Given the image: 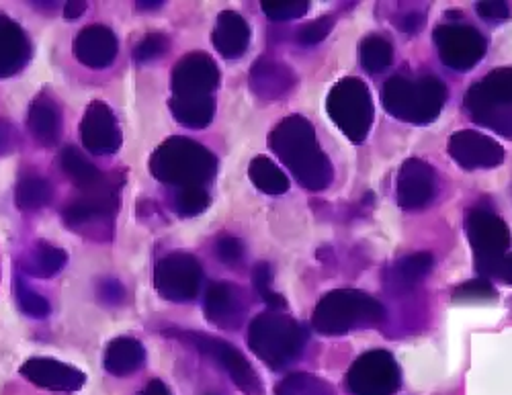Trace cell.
I'll use <instances>...</instances> for the list:
<instances>
[{
  "instance_id": "cell-29",
  "label": "cell",
  "mask_w": 512,
  "mask_h": 395,
  "mask_svg": "<svg viewBox=\"0 0 512 395\" xmlns=\"http://www.w3.org/2000/svg\"><path fill=\"white\" fill-rule=\"evenodd\" d=\"M60 164L66 172V177L80 189V191H89L93 187H97L105 174L99 172V168L87 160V156H84L80 150L68 146L62 150L60 154Z\"/></svg>"
},
{
  "instance_id": "cell-12",
  "label": "cell",
  "mask_w": 512,
  "mask_h": 395,
  "mask_svg": "<svg viewBox=\"0 0 512 395\" xmlns=\"http://www.w3.org/2000/svg\"><path fill=\"white\" fill-rule=\"evenodd\" d=\"M400 385V367L386 350H369L347 373V387L353 395H394Z\"/></svg>"
},
{
  "instance_id": "cell-41",
  "label": "cell",
  "mask_w": 512,
  "mask_h": 395,
  "mask_svg": "<svg viewBox=\"0 0 512 395\" xmlns=\"http://www.w3.org/2000/svg\"><path fill=\"white\" fill-rule=\"evenodd\" d=\"M216 256L228 267L238 265L244 256V244L234 236H224L216 242Z\"/></svg>"
},
{
  "instance_id": "cell-4",
  "label": "cell",
  "mask_w": 512,
  "mask_h": 395,
  "mask_svg": "<svg viewBox=\"0 0 512 395\" xmlns=\"http://www.w3.org/2000/svg\"><path fill=\"white\" fill-rule=\"evenodd\" d=\"M246 340L256 357L279 371L302 357L308 334L293 318L279 312H265L250 322Z\"/></svg>"
},
{
  "instance_id": "cell-34",
  "label": "cell",
  "mask_w": 512,
  "mask_h": 395,
  "mask_svg": "<svg viewBox=\"0 0 512 395\" xmlns=\"http://www.w3.org/2000/svg\"><path fill=\"white\" fill-rule=\"evenodd\" d=\"M252 281H254V289L256 293L261 295V299L267 303V307L271 312H281L287 307V301L283 295H279L277 291H273V273L271 267L261 262V265H256L254 273H252Z\"/></svg>"
},
{
  "instance_id": "cell-31",
  "label": "cell",
  "mask_w": 512,
  "mask_h": 395,
  "mask_svg": "<svg viewBox=\"0 0 512 395\" xmlns=\"http://www.w3.org/2000/svg\"><path fill=\"white\" fill-rule=\"evenodd\" d=\"M17 207L23 211H37L52 201V187L44 177L37 174H25L17 183L15 191Z\"/></svg>"
},
{
  "instance_id": "cell-16",
  "label": "cell",
  "mask_w": 512,
  "mask_h": 395,
  "mask_svg": "<svg viewBox=\"0 0 512 395\" xmlns=\"http://www.w3.org/2000/svg\"><path fill=\"white\" fill-rule=\"evenodd\" d=\"M205 318L222 330H238L248 314V297L234 283L220 281L209 285L205 293Z\"/></svg>"
},
{
  "instance_id": "cell-35",
  "label": "cell",
  "mask_w": 512,
  "mask_h": 395,
  "mask_svg": "<svg viewBox=\"0 0 512 395\" xmlns=\"http://www.w3.org/2000/svg\"><path fill=\"white\" fill-rule=\"evenodd\" d=\"M209 205V195L203 187H187L181 189L175 197V211L181 217H195L203 213Z\"/></svg>"
},
{
  "instance_id": "cell-6",
  "label": "cell",
  "mask_w": 512,
  "mask_h": 395,
  "mask_svg": "<svg viewBox=\"0 0 512 395\" xmlns=\"http://www.w3.org/2000/svg\"><path fill=\"white\" fill-rule=\"evenodd\" d=\"M121 187L123 177L105 174L97 187L82 191L78 199L66 205L62 213L64 224L82 236L95 238V234H101L103 240V234L113 232V215L121 205Z\"/></svg>"
},
{
  "instance_id": "cell-22",
  "label": "cell",
  "mask_w": 512,
  "mask_h": 395,
  "mask_svg": "<svg viewBox=\"0 0 512 395\" xmlns=\"http://www.w3.org/2000/svg\"><path fill=\"white\" fill-rule=\"evenodd\" d=\"M211 41L218 54L228 60H238L246 54L250 46V27L242 15L234 11H224L218 15Z\"/></svg>"
},
{
  "instance_id": "cell-21",
  "label": "cell",
  "mask_w": 512,
  "mask_h": 395,
  "mask_svg": "<svg viewBox=\"0 0 512 395\" xmlns=\"http://www.w3.org/2000/svg\"><path fill=\"white\" fill-rule=\"evenodd\" d=\"M117 37L105 25H91L82 29L74 39V56L80 64L103 70L113 64L117 56Z\"/></svg>"
},
{
  "instance_id": "cell-42",
  "label": "cell",
  "mask_w": 512,
  "mask_h": 395,
  "mask_svg": "<svg viewBox=\"0 0 512 395\" xmlns=\"http://www.w3.org/2000/svg\"><path fill=\"white\" fill-rule=\"evenodd\" d=\"M17 144H19V138H17L15 127L7 119H0V156L15 152Z\"/></svg>"
},
{
  "instance_id": "cell-27",
  "label": "cell",
  "mask_w": 512,
  "mask_h": 395,
  "mask_svg": "<svg viewBox=\"0 0 512 395\" xmlns=\"http://www.w3.org/2000/svg\"><path fill=\"white\" fill-rule=\"evenodd\" d=\"M173 117L189 127V129H203L211 123L213 113H216V103L211 97H179L173 95L168 101Z\"/></svg>"
},
{
  "instance_id": "cell-38",
  "label": "cell",
  "mask_w": 512,
  "mask_h": 395,
  "mask_svg": "<svg viewBox=\"0 0 512 395\" xmlns=\"http://www.w3.org/2000/svg\"><path fill=\"white\" fill-rule=\"evenodd\" d=\"M453 299L455 303H484V301H494L496 291L488 281H469L455 289Z\"/></svg>"
},
{
  "instance_id": "cell-39",
  "label": "cell",
  "mask_w": 512,
  "mask_h": 395,
  "mask_svg": "<svg viewBox=\"0 0 512 395\" xmlns=\"http://www.w3.org/2000/svg\"><path fill=\"white\" fill-rule=\"evenodd\" d=\"M310 3L306 0H287V3H263V13L271 21H291L308 13Z\"/></svg>"
},
{
  "instance_id": "cell-23",
  "label": "cell",
  "mask_w": 512,
  "mask_h": 395,
  "mask_svg": "<svg viewBox=\"0 0 512 395\" xmlns=\"http://www.w3.org/2000/svg\"><path fill=\"white\" fill-rule=\"evenodd\" d=\"M31 58V43L25 31L0 15V78H9L25 68Z\"/></svg>"
},
{
  "instance_id": "cell-20",
  "label": "cell",
  "mask_w": 512,
  "mask_h": 395,
  "mask_svg": "<svg viewBox=\"0 0 512 395\" xmlns=\"http://www.w3.org/2000/svg\"><path fill=\"white\" fill-rule=\"evenodd\" d=\"M248 82L250 91L259 99L277 101L293 91V86L297 84V76L287 64L263 56L250 68Z\"/></svg>"
},
{
  "instance_id": "cell-2",
  "label": "cell",
  "mask_w": 512,
  "mask_h": 395,
  "mask_svg": "<svg viewBox=\"0 0 512 395\" xmlns=\"http://www.w3.org/2000/svg\"><path fill=\"white\" fill-rule=\"evenodd\" d=\"M156 181L170 187H203L218 172V158L189 138H170L150 158Z\"/></svg>"
},
{
  "instance_id": "cell-18",
  "label": "cell",
  "mask_w": 512,
  "mask_h": 395,
  "mask_svg": "<svg viewBox=\"0 0 512 395\" xmlns=\"http://www.w3.org/2000/svg\"><path fill=\"white\" fill-rule=\"evenodd\" d=\"M435 193L437 179L433 168L416 158L404 162L396 185L398 203L406 209H420L435 199Z\"/></svg>"
},
{
  "instance_id": "cell-17",
  "label": "cell",
  "mask_w": 512,
  "mask_h": 395,
  "mask_svg": "<svg viewBox=\"0 0 512 395\" xmlns=\"http://www.w3.org/2000/svg\"><path fill=\"white\" fill-rule=\"evenodd\" d=\"M449 154L467 170L494 168L504 160L502 146L478 131H457L449 142Z\"/></svg>"
},
{
  "instance_id": "cell-36",
  "label": "cell",
  "mask_w": 512,
  "mask_h": 395,
  "mask_svg": "<svg viewBox=\"0 0 512 395\" xmlns=\"http://www.w3.org/2000/svg\"><path fill=\"white\" fill-rule=\"evenodd\" d=\"M15 293H17V303L21 307V312L27 314L29 318H46L50 314V303L44 299V295L35 293L25 285V281L15 283Z\"/></svg>"
},
{
  "instance_id": "cell-46",
  "label": "cell",
  "mask_w": 512,
  "mask_h": 395,
  "mask_svg": "<svg viewBox=\"0 0 512 395\" xmlns=\"http://www.w3.org/2000/svg\"><path fill=\"white\" fill-rule=\"evenodd\" d=\"M140 395H173V393H170L166 383H162L160 379H152L148 381V385L142 389Z\"/></svg>"
},
{
  "instance_id": "cell-14",
  "label": "cell",
  "mask_w": 512,
  "mask_h": 395,
  "mask_svg": "<svg viewBox=\"0 0 512 395\" xmlns=\"http://www.w3.org/2000/svg\"><path fill=\"white\" fill-rule=\"evenodd\" d=\"M220 86V68L203 52H193L179 60L173 70V95L211 97Z\"/></svg>"
},
{
  "instance_id": "cell-8",
  "label": "cell",
  "mask_w": 512,
  "mask_h": 395,
  "mask_svg": "<svg viewBox=\"0 0 512 395\" xmlns=\"http://www.w3.org/2000/svg\"><path fill=\"white\" fill-rule=\"evenodd\" d=\"M326 111L343 134L361 144L373 123V101L367 86L359 78H343L332 86Z\"/></svg>"
},
{
  "instance_id": "cell-9",
  "label": "cell",
  "mask_w": 512,
  "mask_h": 395,
  "mask_svg": "<svg viewBox=\"0 0 512 395\" xmlns=\"http://www.w3.org/2000/svg\"><path fill=\"white\" fill-rule=\"evenodd\" d=\"M170 336H175L183 342L193 344L201 355L209 357L211 361H216L236 383V387L246 393V395H263V383L259 373L254 371V367L248 363V359L240 353L236 346L222 338H213L205 336L201 332H166Z\"/></svg>"
},
{
  "instance_id": "cell-37",
  "label": "cell",
  "mask_w": 512,
  "mask_h": 395,
  "mask_svg": "<svg viewBox=\"0 0 512 395\" xmlns=\"http://www.w3.org/2000/svg\"><path fill=\"white\" fill-rule=\"evenodd\" d=\"M168 50H170V39L164 33H150L134 48V62L136 64L154 62L162 58Z\"/></svg>"
},
{
  "instance_id": "cell-13",
  "label": "cell",
  "mask_w": 512,
  "mask_h": 395,
  "mask_svg": "<svg viewBox=\"0 0 512 395\" xmlns=\"http://www.w3.org/2000/svg\"><path fill=\"white\" fill-rule=\"evenodd\" d=\"M435 43L445 66L467 72L486 54L484 35L469 25H441L435 29Z\"/></svg>"
},
{
  "instance_id": "cell-15",
  "label": "cell",
  "mask_w": 512,
  "mask_h": 395,
  "mask_svg": "<svg viewBox=\"0 0 512 395\" xmlns=\"http://www.w3.org/2000/svg\"><path fill=\"white\" fill-rule=\"evenodd\" d=\"M80 140L87 152L97 156L115 154L121 148V129L109 105L93 101L80 121Z\"/></svg>"
},
{
  "instance_id": "cell-25",
  "label": "cell",
  "mask_w": 512,
  "mask_h": 395,
  "mask_svg": "<svg viewBox=\"0 0 512 395\" xmlns=\"http://www.w3.org/2000/svg\"><path fill=\"white\" fill-rule=\"evenodd\" d=\"M146 363V350L144 344L136 338L121 336L109 342L105 350L103 365L115 377H127L140 371Z\"/></svg>"
},
{
  "instance_id": "cell-43",
  "label": "cell",
  "mask_w": 512,
  "mask_h": 395,
  "mask_svg": "<svg viewBox=\"0 0 512 395\" xmlns=\"http://www.w3.org/2000/svg\"><path fill=\"white\" fill-rule=\"evenodd\" d=\"M476 11L488 21H504L510 17V9L506 3H478Z\"/></svg>"
},
{
  "instance_id": "cell-1",
  "label": "cell",
  "mask_w": 512,
  "mask_h": 395,
  "mask_svg": "<svg viewBox=\"0 0 512 395\" xmlns=\"http://www.w3.org/2000/svg\"><path fill=\"white\" fill-rule=\"evenodd\" d=\"M269 144L300 185L312 191H322L330 185L332 166L322 152L316 131L308 119L300 115L283 119L271 131Z\"/></svg>"
},
{
  "instance_id": "cell-19",
  "label": "cell",
  "mask_w": 512,
  "mask_h": 395,
  "mask_svg": "<svg viewBox=\"0 0 512 395\" xmlns=\"http://www.w3.org/2000/svg\"><path fill=\"white\" fill-rule=\"evenodd\" d=\"M21 375L27 377L37 387L60 391V393L78 391L84 387V383H87V375L78 371L76 367L60 363L56 359H46V357L29 359L21 367Z\"/></svg>"
},
{
  "instance_id": "cell-5",
  "label": "cell",
  "mask_w": 512,
  "mask_h": 395,
  "mask_svg": "<svg viewBox=\"0 0 512 395\" xmlns=\"http://www.w3.org/2000/svg\"><path fill=\"white\" fill-rule=\"evenodd\" d=\"M447 101L445 84L437 76H394L383 86V107L394 117L408 123H431L443 111Z\"/></svg>"
},
{
  "instance_id": "cell-33",
  "label": "cell",
  "mask_w": 512,
  "mask_h": 395,
  "mask_svg": "<svg viewBox=\"0 0 512 395\" xmlns=\"http://www.w3.org/2000/svg\"><path fill=\"white\" fill-rule=\"evenodd\" d=\"M277 395H334V389L312 375H291L277 385Z\"/></svg>"
},
{
  "instance_id": "cell-24",
  "label": "cell",
  "mask_w": 512,
  "mask_h": 395,
  "mask_svg": "<svg viewBox=\"0 0 512 395\" xmlns=\"http://www.w3.org/2000/svg\"><path fill=\"white\" fill-rule=\"evenodd\" d=\"M27 127L37 144L46 148L56 146L62 134V113L58 103L46 93L39 95L29 107Z\"/></svg>"
},
{
  "instance_id": "cell-32",
  "label": "cell",
  "mask_w": 512,
  "mask_h": 395,
  "mask_svg": "<svg viewBox=\"0 0 512 395\" xmlns=\"http://www.w3.org/2000/svg\"><path fill=\"white\" fill-rule=\"evenodd\" d=\"M392 46L386 37L369 35L361 41V64L369 74H379L392 64Z\"/></svg>"
},
{
  "instance_id": "cell-30",
  "label": "cell",
  "mask_w": 512,
  "mask_h": 395,
  "mask_svg": "<svg viewBox=\"0 0 512 395\" xmlns=\"http://www.w3.org/2000/svg\"><path fill=\"white\" fill-rule=\"evenodd\" d=\"M248 177L252 185L267 195H283L289 191V179L283 170L267 156H256L248 166Z\"/></svg>"
},
{
  "instance_id": "cell-28",
  "label": "cell",
  "mask_w": 512,
  "mask_h": 395,
  "mask_svg": "<svg viewBox=\"0 0 512 395\" xmlns=\"http://www.w3.org/2000/svg\"><path fill=\"white\" fill-rule=\"evenodd\" d=\"M66 260H68V256L62 248H56V246L41 240L23 258V271L33 277H39V279H50L66 267Z\"/></svg>"
},
{
  "instance_id": "cell-10",
  "label": "cell",
  "mask_w": 512,
  "mask_h": 395,
  "mask_svg": "<svg viewBox=\"0 0 512 395\" xmlns=\"http://www.w3.org/2000/svg\"><path fill=\"white\" fill-rule=\"evenodd\" d=\"M467 236L474 248L478 273L498 275V269L510 246V234L502 219L486 209L472 211L467 219Z\"/></svg>"
},
{
  "instance_id": "cell-44",
  "label": "cell",
  "mask_w": 512,
  "mask_h": 395,
  "mask_svg": "<svg viewBox=\"0 0 512 395\" xmlns=\"http://www.w3.org/2000/svg\"><path fill=\"white\" fill-rule=\"evenodd\" d=\"M99 293L107 303H119L123 299V287L119 281H101Z\"/></svg>"
},
{
  "instance_id": "cell-48",
  "label": "cell",
  "mask_w": 512,
  "mask_h": 395,
  "mask_svg": "<svg viewBox=\"0 0 512 395\" xmlns=\"http://www.w3.org/2000/svg\"><path fill=\"white\" fill-rule=\"evenodd\" d=\"M164 3H160V0H156V3H136L138 9H160Z\"/></svg>"
},
{
  "instance_id": "cell-40",
  "label": "cell",
  "mask_w": 512,
  "mask_h": 395,
  "mask_svg": "<svg viewBox=\"0 0 512 395\" xmlns=\"http://www.w3.org/2000/svg\"><path fill=\"white\" fill-rule=\"evenodd\" d=\"M332 27H334L332 17H322L318 21L306 23L300 31H297V41H300L302 46H314V43H320L330 33Z\"/></svg>"
},
{
  "instance_id": "cell-26",
  "label": "cell",
  "mask_w": 512,
  "mask_h": 395,
  "mask_svg": "<svg viewBox=\"0 0 512 395\" xmlns=\"http://www.w3.org/2000/svg\"><path fill=\"white\" fill-rule=\"evenodd\" d=\"M433 256L429 252H418L400 258L396 265L388 271V289L402 293L410 291L422 281L426 275L433 271Z\"/></svg>"
},
{
  "instance_id": "cell-11",
  "label": "cell",
  "mask_w": 512,
  "mask_h": 395,
  "mask_svg": "<svg viewBox=\"0 0 512 395\" xmlns=\"http://www.w3.org/2000/svg\"><path fill=\"white\" fill-rule=\"evenodd\" d=\"M201 283V262L187 252H173L164 256L154 269V287L160 297L168 301H193L201 291Z\"/></svg>"
},
{
  "instance_id": "cell-7",
  "label": "cell",
  "mask_w": 512,
  "mask_h": 395,
  "mask_svg": "<svg viewBox=\"0 0 512 395\" xmlns=\"http://www.w3.org/2000/svg\"><path fill=\"white\" fill-rule=\"evenodd\" d=\"M465 107L476 123L512 140V68L490 72L465 97Z\"/></svg>"
},
{
  "instance_id": "cell-45",
  "label": "cell",
  "mask_w": 512,
  "mask_h": 395,
  "mask_svg": "<svg viewBox=\"0 0 512 395\" xmlns=\"http://www.w3.org/2000/svg\"><path fill=\"white\" fill-rule=\"evenodd\" d=\"M87 9H89L87 3H66L64 5V17L68 21H74V19H78V17H82L84 13H87Z\"/></svg>"
},
{
  "instance_id": "cell-47",
  "label": "cell",
  "mask_w": 512,
  "mask_h": 395,
  "mask_svg": "<svg viewBox=\"0 0 512 395\" xmlns=\"http://www.w3.org/2000/svg\"><path fill=\"white\" fill-rule=\"evenodd\" d=\"M496 277H500L502 281H506V283L512 285V254H506V256H504V260H502V265H500Z\"/></svg>"
},
{
  "instance_id": "cell-3",
  "label": "cell",
  "mask_w": 512,
  "mask_h": 395,
  "mask_svg": "<svg viewBox=\"0 0 512 395\" xmlns=\"http://www.w3.org/2000/svg\"><path fill=\"white\" fill-rule=\"evenodd\" d=\"M383 320H386L383 305L371 295L355 289H336L326 293L312 316L316 332L324 336H340L359 328L379 326Z\"/></svg>"
}]
</instances>
